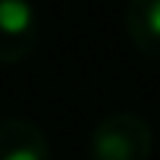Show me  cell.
Listing matches in <instances>:
<instances>
[{
    "mask_svg": "<svg viewBox=\"0 0 160 160\" xmlns=\"http://www.w3.org/2000/svg\"><path fill=\"white\" fill-rule=\"evenodd\" d=\"M154 129L135 110H113L101 116L88 135L91 160H151Z\"/></svg>",
    "mask_w": 160,
    "mask_h": 160,
    "instance_id": "1",
    "label": "cell"
},
{
    "mask_svg": "<svg viewBox=\"0 0 160 160\" xmlns=\"http://www.w3.org/2000/svg\"><path fill=\"white\" fill-rule=\"evenodd\" d=\"M41 41V19L32 0H0V66L28 60Z\"/></svg>",
    "mask_w": 160,
    "mask_h": 160,
    "instance_id": "2",
    "label": "cell"
},
{
    "mask_svg": "<svg viewBox=\"0 0 160 160\" xmlns=\"http://www.w3.org/2000/svg\"><path fill=\"white\" fill-rule=\"evenodd\" d=\"M0 160H50L44 129L25 116L0 119Z\"/></svg>",
    "mask_w": 160,
    "mask_h": 160,
    "instance_id": "3",
    "label": "cell"
},
{
    "mask_svg": "<svg viewBox=\"0 0 160 160\" xmlns=\"http://www.w3.org/2000/svg\"><path fill=\"white\" fill-rule=\"evenodd\" d=\"M122 22L135 50L148 60H160V0H129Z\"/></svg>",
    "mask_w": 160,
    "mask_h": 160,
    "instance_id": "4",
    "label": "cell"
}]
</instances>
